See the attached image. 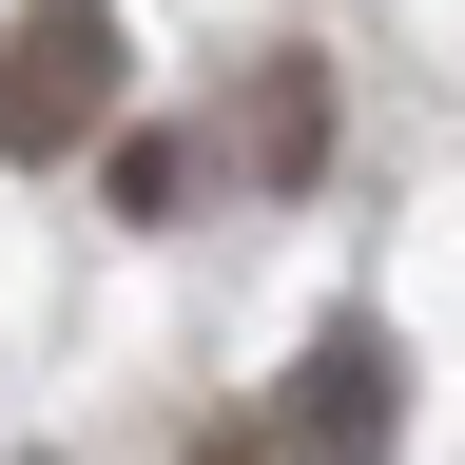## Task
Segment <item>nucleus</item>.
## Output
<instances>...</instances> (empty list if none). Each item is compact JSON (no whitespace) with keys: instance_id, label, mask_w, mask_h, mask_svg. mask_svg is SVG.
I'll return each mask as SVG.
<instances>
[{"instance_id":"nucleus-3","label":"nucleus","mask_w":465,"mask_h":465,"mask_svg":"<svg viewBox=\"0 0 465 465\" xmlns=\"http://www.w3.org/2000/svg\"><path fill=\"white\" fill-rule=\"evenodd\" d=\"M252 174H272V194L330 174V58H252Z\"/></svg>"},{"instance_id":"nucleus-1","label":"nucleus","mask_w":465,"mask_h":465,"mask_svg":"<svg viewBox=\"0 0 465 465\" xmlns=\"http://www.w3.org/2000/svg\"><path fill=\"white\" fill-rule=\"evenodd\" d=\"M116 97H136L116 0H20V20H0V155L20 174H58L78 136H116Z\"/></svg>"},{"instance_id":"nucleus-5","label":"nucleus","mask_w":465,"mask_h":465,"mask_svg":"<svg viewBox=\"0 0 465 465\" xmlns=\"http://www.w3.org/2000/svg\"><path fill=\"white\" fill-rule=\"evenodd\" d=\"M194 465H252V446H194Z\"/></svg>"},{"instance_id":"nucleus-2","label":"nucleus","mask_w":465,"mask_h":465,"mask_svg":"<svg viewBox=\"0 0 465 465\" xmlns=\"http://www.w3.org/2000/svg\"><path fill=\"white\" fill-rule=\"evenodd\" d=\"M388 407H407V349H388L369 311H330V330H311V369H291V446H311V465H369V446H388Z\"/></svg>"},{"instance_id":"nucleus-4","label":"nucleus","mask_w":465,"mask_h":465,"mask_svg":"<svg viewBox=\"0 0 465 465\" xmlns=\"http://www.w3.org/2000/svg\"><path fill=\"white\" fill-rule=\"evenodd\" d=\"M97 174H116V213H174V194H194V155H174V136H116Z\"/></svg>"}]
</instances>
